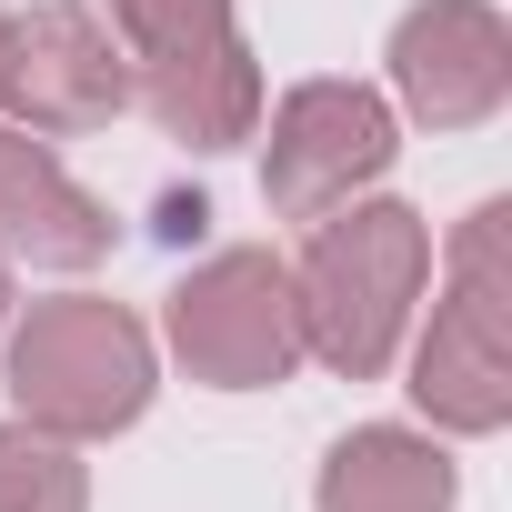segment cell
I'll use <instances>...</instances> for the list:
<instances>
[{
  "label": "cell",
  "instance_id": "obj_9",
  "mask_svg": "<svg viewBox=\"0 0 512 512\" xmlns=\"http://www.w3.org/2000/svg\"><path fill=\"white\" fill-rule=\"evenodd\" d=\"M0 251H21L41 272H91L111 251V211L31 131H0Z\"/></svg>",
  "mask_w": 512,
  "mask_h": 512
},
{
  "label": "cell",
  "instance_id": "obj_2",
  "mask_svg": "<svg viewBox=\"0 0 512 512\" xmlns=\"http://www.w3.org/2000/svg\"><path fill=\"white\" fill-rule=\"evenodd\" d=\"M121 51H131V101L191 141V151H231L262 121V71L231 21V0H111Z\"/></svg>",
  "mask_w": 512,
  "mask_h": 512
},
{
  "label": "cell",
  "instance_id": "obj_7",
  "mask_svg": "<svg viewBox=\"0 0 512 512\" xmlns=\"http://www.w3.org/2000/svg\"><path fill=\"white\" fill-rule=\"evenodd\" d=\"M392 91L422 131H472L512 91V21L492 0H422L392 31Z\"/></svg>",
  "mask_w": 512,
  "mask_h": 512
},
{
  "label": "cell",
  "instance_id": "obj_11",
  "mask_svg": "<svg viewBox=\"0 0 512 512\" xmlns=\"http://www.w3.org/2000/svg\"><path fill=\"white\" fill-rule=\"evenodd\" d=\"M0 512H91V472L71 462L61 432L0 422Z\"/></svg>",
  "mask_w": 512,
  "mask_h": 512
},
{
  "label": "cell",
  "instance_id": "obj_13",
  "mask_svg": "<svg viewBox=\"0 0 512 512\" xmlns=\"http://www.w3.org/2000/svg\"><path fill=\"white\" fill-rule=\"evenodd\" d=\"M0 312H11V262H0Z\"/></svg>",
  "mask_w": 512,
  "mask_h": 512
},
{
  "label": "cell",
  "instance_id": "obj_6",
  "mask_svg": "<svg viewBox=\"0 0 512 512\" xmlns=\"http://www.w3.org/2000/svg\"><path fill=\"white\" fill-rule=\"evenodd\" d=\"M392 101L362 91V81H302L282 111H272V141H262V201L282 221H322L342 211L362 181L392 171Z\"/></svg>",
  "mask_w": 512,
  "mask_h": 512
},
{
  "label": "cell",
  "instance_id": "obj_1",
  "mask_svg": "<svg viewBox=\"0 0 512 512\" xmlns=\"http://www.w3.org/2000/svg\"><path fill=\"white\" fill-rule=\"evenodd\" d=\"M422 272H432V231L422 211L402 201H342L322 211L312 251H302V272H292V302H302V352L342 382H372L422 302Z\"/></svg>",
  "mask_w": 512,
  "mask_h": 512
},
{
  "label": "cell",
  "instance_id": "obj_12",
  "mask_svg": "<svg viewBox=\"0 0 512 512\" xmlns=\"http://www.w3.org/2000/svg\"><path fill=\"white\" fill-rule=\"evenodd\" d=\"M0 101H11V11H0Z\"/></svg>",
  "mask_w": 512,
  "mask_h": 512
},
{
  "label": "cell",
  "instance_id": "obj_10",
  "mask_svg": "<svg viewBox=\"0 0 512 512\" xmlns=\"http://www.w3.org/2000/svg\"><path fill=\"white\" fill-rule=\"evenodd\" d=\"M312 502L322 512H452V462H442V442H422L402 422H372V432L332 442Z\"/></svg>",
  "mask_w": 512,
  "mask_h": 512
},
{
  "label": "cell",
  "instance_id": "obj_5",
  "mask_svg": "<svg viewBox=\"0 0 512 512\" xmlns=\"http://www.w3.org/2000/svg\"><path fill=\"white\" fill-rule=\"evenodd\" d=\"M171 352L211 392H272L302 372V302L292 262L272 251H211V262L171 292Z\"/></svg>",
  "mask_w": 512,
  "mask_h": 512
},
{
  "label": "cell",
  "instance_id": "obj_8",
  "mask_svg": "<svg viewBox=\"0 0 512 512\" xmlns=\"http://www.w3.org/2000/svg\"><path fill=\"white\" fill-rule=\"evenodd\" d=\"M11 111H31V131H101L131 111V51L91 0H41L11 21Z\"/></svg>",
  "mask_w": 512,
  "mask_h": 512
},
{
  "label": "cell",
  "instance_id": "obj_3",
  "mask_svg": "<svg viewBox=\"0 0 512 512\" xmlns=\"http://www.w3.org/2000/svg\"><path fill=\"white\" fill-rule=\"evenodd\" d=\"M11 402L21 422L61 432V442H101L131 432L151 402V332L121 302H31V322L11 332Z\"/></svg>",
  "mask_w": 512,
  "mask_h": 512
},
{
  "label": "cell",
  "instance_id": "obj_4",
  "mask_svg": "<svg viewBox=\"0 0 512 512\" xmlns=\"http://www.w3.org/2000/svg\"><path fill=\"white\" fill-rule=\"evenodd\" d=\"M502 201H482L452 231V282L432 302V332L412 352V402L442 432H502L512 422V282H502Z\"/></svg>",
  "mask_w": 512,
  "mask_h": 512
}]
</instances>
